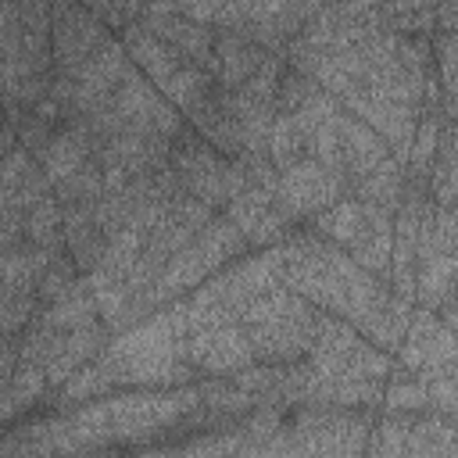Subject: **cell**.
<instances>
[{
    "label": "cell",
    "instance_id": "cell-1",
    "mask_svg": "<svg viewBox=\"0 0 458 458\" xmlns=\"http://www.w3.org/2000/svg\"><path fill=\"white\" fill-rule=\"evenodd\" d=\"M200 408V390L193 383L179 386H125V394L93 397L82 408L64 411V422L79 444V451H107V447H140L150 451L157 437L190 433L186 419Z\"/></svg>",
    "mask_w": 458,
    "mask_h": 458
},
{
    "label": "cell",
    "instance_id": "cell-2",
    "mask_svg": "<svg viewBox=\"0 0 458 458\" xmlns=\"http://www.w3.org/2000/svg\"><path fill=\"white\" fill-rule=\"evenodd\" d=\"M93 361L111 390L179 386L197 379V369L186 361V322L175 301L154 308L129 329L111 333V340Z\"/></svg>",
    "mask_w": 458,
    "mask_h": 458
},
{
    "label": "cell",
    "instance_id": "cell-3",
    "mask_svg": "<svg viewBox=\"0 0 458 458\" xmlns=\"http://www.w3.org/2000/svg\"><path fill=\"white\" fill-rule=\"evenodd\" d=\"M318 315L322 311L311 301H304L301 293H293L290 286L279 283L243 304L240 326L250 340L254 361L283 365V361L308 358V351L315 344Z\"/></svg>",
    "mask_w": 458,
    "mask_h": 458
},
{
    "label": "cell",
    "instance_id": "cell-4",
    "mask_svg": "<svg viewBox=\"0 0 458 458\" xmlns=\"http://www.w3.org/2000/svg\"><path fill=\"white\" fill-rule=\"evenodd\" d=\"M250 243L243 240V233L222 215L215 211L161 268V276L150 286V304L161 308L168 301L186 297L193 286H200L204 279H211L215 272H222L229 261H236L240 254H247Z\"/></svg>",
    "mask_w": 458,
    "mask_h": 458
},
{
    "label": "cell",
    "instance_id": "cell-5",
    "mask_svg": "<svg viewBox=\"0 0 458 458\" xmlns=\"http://www.w3.org/2000/svg\"><path fill=\"white\" fill-rule=\"evenodd\" d=\"M168 172H172V179L179 182L182 193L197 197L211 211H222L225 200H229V193L243 179L240 161L236 157H225L222 150H215L190 125H182L172 136V143H168Z\"/></svg>",
    "mask_w": 458,
    "mask_h": 458
},
{
    "label": "cell",
    "instance_id": "cell-6",
    "mask_svg": "<svg viewBox=\"0 0 458 458\" xmlns=\"http://www.w3.org/2000/svg\"><path fill=\"white\" fill-rule=\"evenodd\" d=\"M308 365L315 376H365V379H386L394 369V354L369 344L351 322L322 311L315 344L308 351Z\"/></svg>",
    "mask_w": 458,
    "mask_h": 458
},
{
    "label": "cell",
    "instance_id": "cell-7",
    "mask_svg": "<svg viewBox=\"0 0 458 458\" xmlns=\"http://www.w3.org/2000/svg\"><path fill=\"white\" fill-rule=\"evenodd\" d=\"M394 365L419 379L433 372H458V333L440 322L433 308L411 304L404 336L394 351Z\"/></svg>",
    "mask_w": 458,
    "mask_h": 458
},
{
    "label": "cell",
    "instance_id": "cell-8",
    "mask_svg": "<svg viewBox=\"0 0 458 458\" xmlns=\"http://www.w3.org/2000/svg\"><path fill=\"white\" fill-rule=\"evenodd\" d=\"M114 32L79 0H50V64L54 75H75Z\"/></svg>",
    "mask_w": 458,
    "mask_h": 458
},
{
    "label": "cell",
    "instance_id": "cell-9",
    "mask_svg": "<svg viewBox=\"0 0 458 458\" xmlns=\"http://www.w3.org/2000/svg\"><path fill=\"white\" fill-rule=\"evenodd\" d=\"M107 107L114 111V118H118V125H136V129H150V132H157V136H175L182 125H186V118L165 100V93L129 61V68H125V75L118 79V86H114V93L107 97Z\"/></svg>",
    "mask_w": 458,
    "mask_h": 458
},
{
    "label": "cell",
    "instance_id": "cell-10",
    "mask_svg": "<svg viewBox=\"0 0 458 458\" xmlns=\"http://www.w3.org/2000/svg\"><path fill=\"white\" fill-rule=\"evenodd\" d=\"M344 193H347V182L326 165H318L315 157H297L293 165L276 172V197L297 225H304L311 215H318L326 204H333Z\"/></svg>",
    "mask_w": 458,
    "mask_h": 458
},
{
    "label": "cell",
    "instance_id": "cell-11",
    "mask_svg": "<svg viewBox=\"0 0 458 458\" xmlns=\"http://www.w3.org/2000/svg\"><path fill=\"white\" fill-rule=\"evenodd\" d=\"M340 107L354 118H361L390 150V157L397 165H404L408 157V147H411V136H415V122H419V111L401 104V100H390L383 93H372L365 86H354L340 97Z\"/></svg>",
    "mask_w": 458,
    "mask_h": 458
},
{
    "label": "cell",
    "instance_id": "cell-12",
    "mask_svg": "<svg viewBox=\"0 0 458 458\" xmlns=\"http://www.w3.org/2000/svg\"><path fill=\"white\" fill-rule=\"evenodd\" d=\"M186 361L200 376H229L236 369L254 365V351L236 318V322H215V326L190 329L186 333Z\"/></svg>",
    "mask_w": 458,
    "mask_h": 458
},
{
    "label": "cell",
    "instance_id": "cell-13",
    "mask_svg": "<svg viewBox=\"0 0 458 458\" xmlns=\"http://www.w3.org/2000/svg\"><path fill=\"white\" fill-rule=\"evenodd\" d=\"M336 140H340V165H344V182H347V193L351 186L369 175L376 165H383L390 157L386 143L354 114H347L340 107V118H336Z\"/></svg>",
    "mask_w": 458,
    "mask_h": 458
},
{
    "label": "cell",
    "instance_id": "cell-14",
    "mask_svg": "<svg viewBox=\"0 0 458 458\" xmlns=\"http://www.w3.org/2000/svg\"><path fill=\"white\" fill-rule=\"evenodd\" d=\"M97 154H93V136H89V129L82 125V118H68L54 136H50V143L39 150V168H43V175H47V182L50 186H57V182H64L68 175H75L82 165H89Z\"/></svg>",
    "mask_w": 458,
    "mask_h": 458
},
{
    "label": "cell",
    "instance_id": "cell-15",
    "mask_svg": "<svg viewBox=\"0 0 458 458\" xmlns=\"http://www.w3.org/2000/svg\"><path fill=\"white\" fill-rule=\"evenodd\" d=\"M50 193V182L39 168V161L25 150V147H14L0 157V197L21 211H29L39 197Z\"/></svg>",
    "mask_w": 458,
    "mask_h": 458
},
{
    "label": "cell",
    "instance_id": "cell-16",
    "mask_svg": "<svg viewBox=\"0 0 458 458\" xmlns=\"http://www.w3.org/2000/svg\"><path fill=\"white\" fill-rule=\"evenodd\" d=\"M118 39H122V47H125L129 61H132V64H136V68H140V72H143L157 89L175 75V68H179V64H186V61H182L168 43H161V39H157L150 29H143L140 21H129V25L122 29V36H118Z\"/></svg>",
    "mask_w": 458,
    "mask_h": 458
},
{
    "label": "cell",
    "instance_id": "cell-17",
    "mask_svg": "<svg viewBox=\"0 0 458 458\" xmlns=\"http://www.w3.org/2000/svg\"><path fill=\"white\" fill-rule=\"evenodd\" d=\"M268 57L261 43H254L240 29H215V61H218V82L225 89L240 86L258 72V64Z\"/></svg>",
    "mask_w": 458,
    "mask_h": 458
},
{
    "label": "cell",
    "instance_id": "cell-18",
    "mask_svg": "<svg viewBox=\"0 0 458 458\" xmlns=\"http://www.w3.org/2000/svg\"><path fill=\"white\" fill-rule=\"evenodd\" d=\"M454 279H458V254L433 247L415 254V304L437 311L454 297Z\"/></svg>",
    "mask_w": 458,
    "mask_h": 458
},
{
    "label": "cell",
    "instance_id": "cell-19",
    "mask_svg": "<svg viewBox=\"0 0 458 458\" xmlns=\"http://www.w3.org/2000/svg\"><path fill=\"white\" fill-rule=\"evenodd\" d=\"M404 458H458V422L437 411H415L404 437Z\"/></svg>",
    "mask_w": 458,
    "mask_h": 458
},
{
    "label": "cell",
    "instance_id": "cell-20",
    "mask_svg": "<svg viewBox=\"0 0 458 458\" xmlns=\"http://www.w3.org/2000/svg\"><path fill=\"white\" fill-rule=\"evenodd\" d=\"M365 218H369V204L358 200L354 193H344V197H336L333 204H326L318 215H311L304 225H308L311 233H318L322 240H329V243H336V247L347 250V247L358 240Z\"/></svg>",
    "mask_w": 458,
    "mask_h": 458
},
{
    "label": "cell",
    "instance_id": "cell-21",
    "mask_svg": "<svg viewBox=\"0 0 458 458\" xmlns=\"http://www.w3.org/2000/svg\"><path fill=\"white\" fill-rule=\"evenodd\" d=\"M390 240H394V211H383V208H372L369 204V218L358 233V240L347 247V254L372 276H383L386 279V268H390Z\"/></svg>",
    "mask_w": 458,
    "mask_h": 458
},
{
    "label": "cell",
    "instance_id": "cell-22",
    "mask_svg": "<svg viewBox=\"0 0 458 458\" xmlns=\"http://www.w3.org/2000/svg\"><path fill=\"white\" fill-rule=\"evenodd\" d=\"M351 193L372 208H383V211H397L401 197H404V165H397L394 157H386L383 165H376L369 175H361Z\"/></svg>",
    "mask_w": 458,
    "mask_h": 458
},
{
    "label": "cell",
    "instance_id": "cell-23",
    "mask_svg": "<svg viewBox=\"0 0 458 458\" xmlns=\"http://www.w3.org/2000/svg\"><path fill=\"white\" fill-rule=\"evenodd\" d=\"M61 204L54 197V190L47 197H39L29 211H25V240L43 247V250H64V236H61Z\"/></svg>",
    "mask_w": 458,
    "mask_h": 458
},
{
    "label": "cell",
    "instance_id": "cell-24",
    "mask_svg": "<svg viewBox=\"0 0 458 458\" xmlns=\"http://www.w3.org/2000/svg\"><path fill=\"white\" fill-rule=\"evenodd\" d=\"M36 308H39L36 293H25V290L0 283V336H18L32 322Z\"/></svg>",
    "mask_w": 458,
    "mask_h": 458
},
{
    "label": "cell",
    "instance_id": "cell-25",
    "mask_svg": "<svg viewBox=\"0 0 458 458\" xmlns=\"http://www.w3.org/2000/svg\"><path fill=\"white\" fill-rule=\"evenodd\" d=\"M422 383H426L429 411L458 419V372H433V376H422Z\"/></svg>",
    "mask_w": 458,
    "mask_h": 458
},
{
    "label": "cell",
    "instance_id": "cell-26",
    "mask_svg": "<svg viewBox=\"0 0 458 458\" xmlns=\"http://www.w3.org/2000/svg\"><path fill=\"white\" fill-rule=\"evenodd\" d=\"M18 147V132H14V125L7 122V114H4V107H0V157L7 154V150H14Z\"/></svg>",
    "mask_w": 458,
    "mask_h": 458
}]
</instances>
